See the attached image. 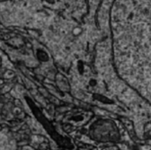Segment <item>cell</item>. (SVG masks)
Returning <instances> with one entry per match:
<instances>
[{
  "mask_svg": "<svg viewBox=\"0 0 151 150\" xmlns=\"http://www.w3.org/2000/svg\"><path fill=\"white\" fill-rule=\"evenodd\" d=\"M92 113L89 111H82V112H76L72 115H68L65 117L64 121L69 123L70 125L79 126L86 124L88 120L91 118Z\"/></svg>",
  "mask_w": 151,
  "mask_h": 150,
  "instance_id": "cell-2",
  "label": "cell"
},
{
  "mask_svg": "<svg viewBox=\"0 0 151 150\" xmlns=\"http://www.w3.org/2000/svg\"><path fill=\"white\" fill-rule=\"evenodd\" d=\"M90 133L98 141H116L120 139L118 129L111 120H99L93 125Z\"/></svg>",
  "mask_w": 151,
  "mask_h": 150,
  "instance_id": "cell-1",
  "label": "cell"
},
{
  "mask_svg": "<svg viewBox=\"0 0 151 150\" xmlns=\"http://www.w3.org/2000/svg\"><path fill=\"white\" fill-rule=\"evenodd\" d=\"M0 150H17L16 140L7 130L0 131Z\"/></svg>",
  "mask_w": 151,
  "mask_h": 150,
  "instance_id": "cell-3",
  "label": "cell"
}]
</instances>
